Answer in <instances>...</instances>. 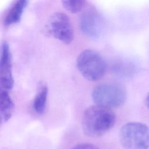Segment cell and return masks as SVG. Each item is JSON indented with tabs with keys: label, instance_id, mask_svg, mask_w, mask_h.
<instances>
[{
	"label": "cell",
	"instance_id": "cell-8",
	"mask_svg": "<svg viewBox=\"0 0 149 149\" xmlns=\"http://www.w3.org/2000/svg\"><path fill=\"white\" fill-rule=\"evenodd\" d=\"M28 2L26 0H17L12 3L3 17V24L5 27H10L20 22Z\"/></svg>",
	"mask_w": 149,
	"mask_h": 149
},
{
	"label": "cell",
	"instance_id": "cell-4",
	"mask_svg": "<svg viewBox=\"0 0 149 149\" xmlns=\"http://www.w3.org/2000/svg\"><path fill=\"white\" fill-rule=\"evenodd\" d=\"M76 66L81 74L89 81H97L106 72V64L97 51L87 49L80 53L76 59Z\"/></svg>",
	"mask_w": 149,
	"mask_h": 149
},
{
	"label": "cell",
	"instance_id": "cell-13",
	"mask_svg": "<svg viewBox=\"0 0 149 149\" xmlns=\"http://www.w3.org/2000/svg\"><path fill=\"white\" fill-rule=\"evenodd\" d=\"M145 104L146 107L148 108V109H149V93L147 94L146 99H145Z\"/></svg>",
	"mask_w": 149,
	"mask_h": 149
},
{
	"label": "cell",
	"instance_id": "cell-10",
	"mask_svg": "<svg viewBox=\"0 0 149 149\" xmlns=\"http://www.w3.org/2000/svg\"><path fill=\"white\" fill-rule=\"evenodd\" d=\"M48 94V87L45 84H41L33 99L32 108L37 115H42L45 111Z\"/></svg>",
	"mask_w": 149,
	"mask_h": 149
},
{
	"label": "cell",
	"instance_id": "cell-6",
	"mask_svg": "<svg viewBox=\"0 0 149 149\" xmlns=\"http://www.w3.org/2000/svg\"><path fill=\"white\" fill-rule=\"evenodd\" d=\"M1 51V90L9 91L13 88L14 81L12 72V55L9 45L6 41L2 43Z\"/></svg>",
	"mask_w": 149,
	"mask_h": 149
},
{
	"label": "cell",
	"instance_id": "cell-5",
	"mask_svg": "<svg viewBox=\"0 0 149 149\" xmlns=\"http://www.w3.org/2000/svg\"><path fill=\"white\" fill-rule=\"evenodd\" d=\"M51 34L65 44H70L74 38V31L69 16L63 12H56L48 22Z\"/></svg>",
	"mask_w": 149,
	"mask_h": 149
},
{
	"label": "cell",
	"instance_id": "cell-2",
	"mask_svg": "<svg viewBox=\"0 0 149 149\" xmlns=\"http://www.w3.org/2000/svg\"><path fill=\"white\" fill-rule=\"evenodd\" d=\"M96 105L111 109L122 105L126 99V91L121 84L104 82L95 86L91 93Z\"/></svg>",
	"mask_w": 149,
	"mask_h": 149
},
{
	"label": "cell",
	"instance_id": "cell-11",
	"mask_svg": "<svg viewBox=\"0 0 149 149\" xmlns=\"http://www.w3.org/2000/svg\"><path fill=\"white\" fill-rule=\"evenodd\" d=\"M62 2L63 7L72 13L80 12L84 8L86 3V1L82 0L63 1Z\"/></svg>",
	"mask_w": 149,
	"mask_h": 149
},
{
	"label": "cell",
	"instance_id": "cell-12",
	"mask_svg": "<svg viewBox=\"0 0 149 149\" xmlns=\"http://www.w3.org/2000/svg\"><path fill=\"white\" fill-rule=\"evenodd\" d=\"M70 149H99L96 146L90 143H80L73 146Z\"/></svg>",
	"mask_w": 149,
	"mask_h": 149
},
{
	"label": "cell",
	"instance_id": "cell-1",
	"mask_svg": "<svg viewBox=\"0 0 149 149\" xmlns=\"http://www.w3.org/2000/svg\"><path fill=\"white\" fill-rule=\"evenodd\" d=\"M116 122V116L111 109L91 106L83 113L81 126L83 133L91 137H99L111 130Z\"/></svg>",
	"mask_w": 149,
	"mask_h": 149
},
{
	"label": "cell",
	"instance_id": "cell-9",
	"mask_svg": "<svg viewBox=\"0 0 149 149\" xmlns=\"http://www.w3.org/2000/svg\"><path fill=\"white\" fill-rule=\"evenodd\" d=\"M15 105L9 91H0V116L1 122H6L10 119L14 111Z\"/></svg>",
	"mask_w": 149,
	"mask_h": 149
},
{
	"label": "cell",
	"instance_id": "cell-7",
	"mask_svg": "<svg viewBox=\"0 0 149 149\" xmlns=\"http://www.w3.org/2000/svg\"><path fill=\"white\" fill-rule=\"evenodd\" d=\"M102 20L99 13L94 9L83 13L79 20V25L82 32L91 38L99 37L102 30Z\"/></svg>",
	"mask_w": 149,
	"mask_h": 149
},
{
	"label": "cell",
	"instance_id": "cell-3",
	"mask_svg": "<svg viewBox=\"0 0 149 149\" xmlns=\"http://www.w3.org/2000/svg\"><path fill=\"white\" fill-rule=\"evenodd\" d=\"M119 140L124 149H148L149 126L140 122H128L120 128Z\"/></svg>",
	"mask_w": 149,
	"mask_h": 149
}]
</instances>
